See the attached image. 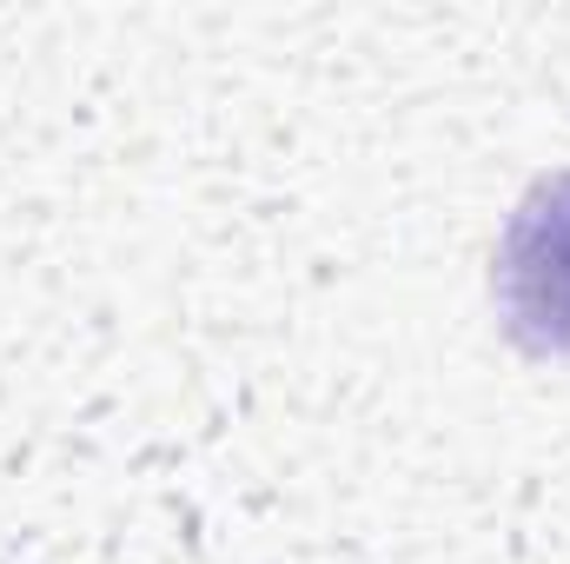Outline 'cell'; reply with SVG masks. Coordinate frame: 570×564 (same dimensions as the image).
Returning a JSON list of instances; mask_svg holds the SVG:
<instances>
[{
    "label": "cell",
    "instance_id": "6da1fadb",
    "mask_svg": "<svg viewBox=\"0 0 570 564\" xmlns=\"http://www.w3.org/2000/svg\"><path fill=\"white\" fill-rule=\"evenodd\" d=\"M491 292L518 346L570 352V173L538 179L504 220Z\"/></svg>",
    "mask_w": 570,
    "mask_h": 564
}]
</instances>
